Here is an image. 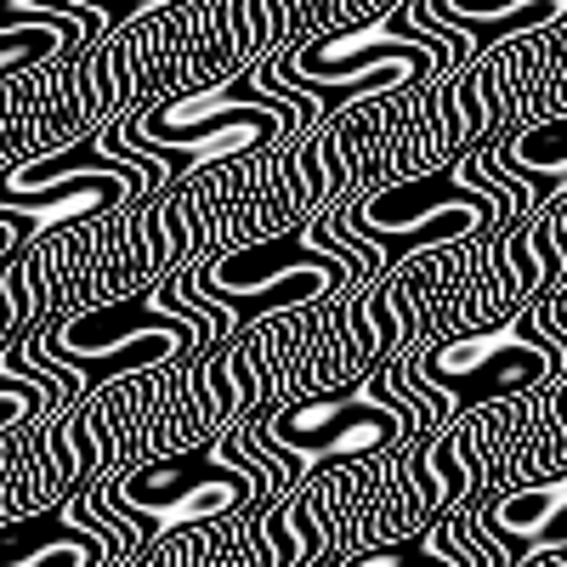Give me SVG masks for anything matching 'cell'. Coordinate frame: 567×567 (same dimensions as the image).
Here are the masks:
<instances>
[{
	"instance_id": "ba28073f",
	"label": "cell",
	"mask_w": 567,
	"mask_h": 567,
	"mask_svg": "<svg viewBox=\"0 0 567 567\" xmlns=\"http://www.w3.org/2000/svg\"><path fill=\"white\" fill-rule=\"evenodd\" d=\"M148 199V176H142L131 159H103V165H85L69 176H18V165L0 182V227H7V261L23 256L29 239L40 233H58L69 221L85 216H103L114 205H136Z\"/></svg>"
},
{
	"instance_id": "9c48e42d",
	"label": "cell",
	"mask_w": 567,
	"mask_h": 567,
	"mask_svg": "<svg viewBox=\"0 0 567 567\" xmlns=\"http://www.w3.org/2000/svg\"><path fill=\"white\" fill-rule=\"evenodd\" d=\"M97 34H109V18L85 0H7V12H0V74L18 80L29 69L74 58Z\"/></svg>"
},
{
	"instance_id": "5b68a950",
	"label": "cell",
	"mask_w": 567,
	"mask_h": 567,
	"mask_svg": "<svg viewBox=\"0 0 567 567\" xmlns=\"http://www.w3.org/2000/svg\"><path fill=\"white\" fill-rule=\"evenodd\" d=\"M261 69L284 85L307 91V97H318L323 114H341V103H352V97H381V91L460 69V52H454L449 34H425L403 12H392V18H374V23L318 34V40L296 45L290 58L261 63Z\"/></svg>"
},
{
	"instance_id": "277c9868",
	"label": "cell",
	"mask_w": 567,
	"mask_h": 567,
	"mask_svg": "<svg viewBox=\"0 0 567 567\" xmlns=\"http://www.w3.org/2000/svg\"><path fill=\"white\" fill-rule=\"evenodd\" d=\"M505 216H516V210L483 176L477 159H454V165H437L425 176L374 187V194H363L352 205H336V221L347 233L374 239L392 261L420 256V250H443V245L488 239V233L505 227Z\"/></svg>"
},
{
	"instance_id": "8992f818",
	"label": "cell",
	"mask_w": 567,
	"mask_h": 567,
	"mask_svg": "<svg viewBox=\"0 0 567 567\" xmlns=\"http://www.w3.org/2000/svg\"><path fill=\"white\" fill-rule=\"evenodd\" d=\"M414 363L425 369V381L454 403V414L499 403V398H516V392H539V386H550V381L567 374V352L545 329L539 307L499 323V329L443 336V341L425 347Z\"/></svg>"
},
{
	"instance_id": "6da1fadb",
	"label": "cell",
	"mask_w": 567,
	"mask_h": 567,
	"mask_svg": "<svg viewBox=\"0 0 567 567\" xmlns=\"http://www.w3.org/2000/svg\"><path fill=\"white\" fill-rule=\"evenodd\" d=\"M103 494L131 523L136 556H148V545H159L165 534L210 528L221 516L267 505L278 494V483H272V465L245 443V432H227L194 454L125 465L114 477H103Z\"/></svg>"
},
{
	"instance_id": "5bb4252c",
	"label": "cell",
	"mask_w": 567,
	"mask_h": 567,
	"mask_svg": "<svg viewBox=\"0 0 567 567\" xmlns=\"http://www.w3.org/2000/svg\"><path fill=\"white\" fill-rule=\"evenodd\" d=\"M352 561L358 567H460L432 534V523H420V534H409L403 545H363Z\"/></svg>"
},
{
	"instance_id": "52a82bcc",
	"label": "cell",
	"mask_w": 567,
	"mask_h": 567,
	"mask_svg": "<svg viewBox=\"0 0 567 567\" xmlns=\"http://www.w3.org/2000/svg\"><path fill=\"white\" fill-rule=\"evenodd\" d=\"M425 425H432V414L420 403H403L392 386L369 381V386H347V392L301 398L290 409H278L267 420V437L284 454H296L301 471H312L336 460H374L403 432H425Z\"/></svg>"
},
{
	"instance_id": "30bf717a",
	"label": "cell",
	"mask_w": 567,
	"mask_h": 567,
	"mask_svg": "<svg viewBox=\"0 0 567 567\" xmlns=\"http://www.w3.org/2000/svg\"><path fill=\"white\" fill-rule=\"evenodd\" d=\"M477 523L494 534L505 561H528V556H567V471L545 483H523L511 494H494Z\"/></svg>"
},
{
	"instance_id": "2e32d148",
	"label": "cell",
	"mask_w": 567,
	"mask_h": 567,
	"mask_svg": "<svg viewBox=\"0 0 567 567\" xmlns=\"http://www.w3.org/2000/svg\"><path fill=\"white\" fill-rule=\"evenodd\" d=\"M556 307H561V312H567V296H556Z\"/></svg>"
},
{
	"instance_id": "7c38bea8",
	"label": "cell",
	"mask_w": 567,
	"mask_h": 567,
	"mask_svg": "<svg viewBox=\"0 0 567 567\" xmlns=\"http://www.w3.org/2000/svg\"><path fill=\"white\" fill-rule=\"evenodd\" d=\"M488 159L505 165L511 176H523L534 187V199L545 205L550 194H561V187H567V114L534 120V125H523L516 136L494 142Z\"/></svg>"
},
{
	"instance_id": "9a60e30c",
	"label": "cell",
	"mask_w": 567,
	"mask_h": 567,
	"mask_svg": "<svg viewBox=\"0 0 567 567\" xmlns=\"http://www.w3.org/2000/svg\"><path fill=\"white\" fill-rule=\"evenodd\" d=\"M85 7H97V12L109 18V29H120V23H136V18H154V12L187 7V0H85Z\"/></svg>"
},
{
	"instance_id": "7a4b0ae2",
	"label": "cell",
	"mask_w": 567,
	"mask_h": 567,
	"mask_svg": "<svg viewBox=\"0 0 567 567\" xmlns=\"http://www.w3.org/2000/svg\"><path fill=\"white\" fill-rule=\"evenodd\" d=\"M352 278H358V267L341 250L323 245L318 221H307L301 233L261 239V245H245V250H221L199 267H187L171 284H159L154 296L165 307H176V301L210 307L221 318V329L233 336V329H245L261 312H296V307L336 296Z\"/></svg>"
},
{
	"instance_id": "4fadbf2b",
	"label": "cell",
	"mask_w": 567,
	"mask_h": 567,
	"mask_svg": "<svg viewBox=\"0 0 567 567\" xmlns=\"http://www.w3.org/2000/svg\"><path fill=\"white\" fill-rule=\"evenodd\" d=\"M45 409H52V392H45L40 374H29V369L0 358V432H7V437L23 432V420H34Z\"/></svg>"
},
{
	"instance_id": "8fae6325",
	"label": "cell",
	"mask_w": 567,
	"mask_h": 567,
	"mask_svg": "<svg viewBox=\"0 0 567 567\" xmlns=\"http://www.w3.org/2000/svg\"><path fill=\"white\" fill-rule=\"evenodd\" d=\"M109 561H120L114 539L85 528L69 505L7 516V528H0V567H109Z\"/></svg>"
},
{
	"instance_id": "3957f363",
	"label": "cell",
	"mask_w": 567,
	"mask_h": 567,
	"mask_svg": "<svg viewBox=\"0 0 567 567\" xmlns=\"http://www.w3.org/2000/svg\"><path fill=\"white\" fill-rule=\"evenodd\" d=\"M227 336L221 318L210 307H194V301H176L165 307L154 290L142 296H114V301H97V307H80L69 318H58L52 329H34L29 347L63 358L69 369L85 374V386L97 392L109 381H125V374H148V369H165L176 358H187L194 347Z\"/></svg>"
}]
</instances>
